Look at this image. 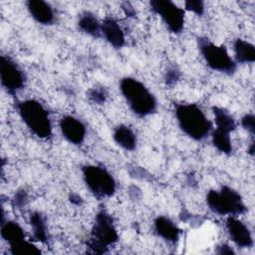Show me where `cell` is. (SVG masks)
<instances>
[{
	"mask_svg": "<svg viewBox=\"0 0 255 255\" xmlns=\"http://www.w3.org/2000/svg\"><path fill=\"white\" fill-rule=\"evenodd\" d=\"M122 9H123L124 13H125L128 17H134V16L136 15V12H135L133 6H132L130 3H128V2L123 3Z\"/></svg>",
	"mask_w": 255,
	"mask_h": 255,
	"instance_id": "obj_29",
	"label": "cell"
},
{
	"mask_svg": "<svg viewBox=\"0 0 255 255\" xmlns=\"http://www.w3.org/2000/svg\"><path fill=\"white\" fill-rule=\"evenodd\" d=\"M150 10L156 14L166 29L174 35L182 33L185 24L186 11L169 0H152L149 2Z\"/></svg>",
	"mask_w": 255,
	"mask_h": 255,
	"instance_id": "obj_8",
	"label": "cell"
},
{
	"mask_svg": "<svg viewBox=\"0 0 255 255\" xmlns=\"http://www.w3.org/2000/svg\"><path fill=\"white\" fill-rule=\"evenodd\" d=\"M26 8L31 18L43 26L53 25L56 21V13L50 3L43 0H29Z\"/></svg>",
	"mask_w": 255,
	"mask_h": 255,
	"instance_id": "obj_12",
	"label": "cell"
},
{
	"mask_svg": "<svg viewBox=\"0 0 255 255\" xmlns=\"http://www.w3.org/2000/svg\"><path fill=\"white\" fill-rule=\"evenodd\" d=\"M205 201L213 213L222 216H239L247 210L241 194L228 185H223L219 189H210Z\"/></svg>",
	"mask_w": 255,
	"mask_h": 255,
	"instance_id": "obj_5",
	"label": "cell"
},
{
	"mask_svg": "<svg viewBox=\"0 0 255 255\" xmlns=\"http://www.w3.org/2000/svg\"><path fill=\"white\" fill-rule=\"evenodd\" d=\"M1 237L4 241H6L9 245L14 243L20 242L26 239V234L22 226L14 221V220H1V227H0Z\"/></svg>",
	"mask_w": 255,
	"mask_h": 255,
	"instance_id": "obj_18",
	"label": "cell"
},
{
	"mask_svg": "<svg viewBox=\"0 0 255 255\" xmlns=\"http://www.w3.org/2000/svg\"><path fill=\"white\" fill-rule=\"evenodd\" d=\"M0 81L2 88L11 96H15L25 87L26 76L24 72L9 56L1 57Z\"/></svg>",
	"mask_w": 255,
	"mask_h": 255,
	"instance_id": "obj_9",
	"label": "cell"
},
{
	"mask_svg": "<svg viewBox=\"0 0 255 255\" xmlns=\"http://www.w3.org/2000/svg\"><path fill=\"white\" fill-rule=\"evenodd\" d=\"M181 76L180 70L176 65H171L167 67V70L165 71L164 74V81L166 85H173L175 84Z\"/></svg>",
	"mask_w": 255,
	"mask_h": 255,
	"instance_id": "obj_25",
	"label": "cell"
},
{
	"mask_svg": "<svg viewBox=\"0 0 255 255\" xmlns=\"http://www.w3.org/2000/svg\"><path fill=\"white\" fill-rule=\"evenodd\" d=\"M254 150H255V144H254V140H252V141L250 142L249 147H248V153H249L251 156H253V155H254Z\"/></svg>",
	"mask_w": 255,
	"mask_h": 255,
	"instance_id": "obj_31",
	"label": "cell"
},
{
	"mask_svg": "<svg viewBox=\"0 0 255 255\" xmlns=\"http://www.w3.org/2000/svg\"><path fill=\"white\" fill-rule=\"evenodd\" d=\"M173 114L179 129L190 139L201 141L210 135L213 124L197 104L176 103Z\"/></svg>",
	"mask_w": 255,
	"mask_h": 255,
	"instance_id": "obj_1",
	"label": "cell"
},
{
	"mask_svg": "<svg viewBox=\"0 0 255 255\" xmlns=\"http://www.w3.org/2000/svg\"><path fill=\"white\" fill-rule=\"evenodd\" d=\"M229 131L213 128L210 132L211 142L213 146L221 153L229 155L233 151L232 140Z\"/></svg>",
	"mask_w": 255,
	"mask_h": 255,
	"instance_id": "obj_20",
	"label": "cell"
},
{
	"mask_svg": "<svg viewBox=\"0 0 255 255\" xmlns=\"http://www.w3.org/2000/svg\"><path fill=\"white\" fill-rule=\"evenodd\" d=\"M59 129L62 136L73 145H81L87 136V128L78 118L67 115L60 119Z\"/></svg>",
	"mask_w": 255,
	"mask_h": 255,
	"instance_id": "obj_10",
	"label": "cell"
},
{
	"mask_svg": "<svg viewBox=\"0 0 255 255\" xmlns=\"http://www.w3.org/2000/svg\"><path fill=\"white\" fill-rule=\"evenodd\" d=\"M225 229L230 240L239 248H251L254 241L249 227L238 216H227Z\"/></svg>",
	"mask_w": 255,
	"mask_h": 255,
	"instance_id": "obj_11",
	"label": "cell"
},
{
	"mask_svg": "<svg viewBox=\"0 0 255 255\" xmlns=\"http://www.w3.org/2000/svg\"><path fill=\"white\" fill-rule=\"evenodd\" d=\"M18 115L26 128L40 139H50L53 126L48 110L35 99H25L16 105Z\"/></svg>",
	"mask_w": 255,
	"mask_h": 255,
	"instance_id": "obj_3",
	"label": "cell"
},
{
	"mask_svg": "<svg viewBox=\"0 0 255 255\" xmlns=\"http://www.w3.org/2000/svg\"><path fill=\"white\" fill-rule=\"evenodd\" d=\"M9 251L13 255H39L42 253L37 245L26 239L9 245Z\"/></svg>",
	"mask_w": 255,
	"mask_h": 255,
	"instance_id": "obj_22",
	"label": "cell"
},
{
	"mask_svg": "<svg viewBox=\"0 0 255 255\" xmlns=\"http://www.w3.org/2000/svg\"><path fill=\"white\" fill-rule=\"evenodd\" d=\"M155 234L168 244H176L180 238L181 230L172 219L165 215H158L153 220Z\"/></svg>",
	"mask_w": 255,
	"mask_h": 255,
	"instance_id": "obj_13",
	"label": "cell"
},
{
	"mask_svg": "<svg viewBox=\"0 0 255 255\" xmlns=\"http://www.w3.org/2000/svg\"><path fill=\"white\" fill-rule=\"evenodd\" d=\"M212 113L216 128H220L229 132H233L236 129L237 124L235 119L224 108L214 106L212 107Z\"/></svg>",
	"mask_w": 255,
	"mask_h": 255,
	"instance_id": "obj_21",
	"label": "cell"
},
{
	"mask_svg": "<svg viewBox=\"0 0 255 255\" xmlns=\"http://www.w3.org/2000/svg\"><path fill=\"white\" fill-rule=\"evenodd\" d=\"M77 26L81 32L88 36L93 38L102 37V21L91 11L85 10L79 15Z\"/></svg>",
	"mask_w": 255,
	"mask_h": 255,
	"instance_id": "obj_16",
	"label": "cell"
},
{
	"mask_svg": "<svg viewBox=\"0 0 255 255\" xmlns=\"http://www.w3.org/2000/svg\"><path fill=\"white\" fill-rule=\"evenodd\" d=\"M28 202V194L25 189H19L12 197V205L17 209H22Z\"/></svg>",
	"mask_w": 255,
	"mask_h": 255,
	"instance_id": "obj_26",
	"label": "cell"
},
{
	"mask_svg": "<svg viewBox=\"0 0 255 255\" xmlns=\"http://www.w3.org/2000/svg\"><path fill=\"white\" fill-rule=\"evenodd\" d=\"M119 241V233L111 214L100 210L95 216L91 236L87 241V248L91 253L104 254Z\"/></svg>",
	"mask_w": 255,
	"mask_h": 255,
	"instance_id": "obj_4",
	"label": "cell"
},
{
	"mask_svg": "<svg viewBox=\"0 0 255 255\" xmlns=\"http://www.w3.org/2000/svg\"><path fill=\"white\" fill-rule=\"evenodd\" d=\"M120 91L128 107L138 118H146L157 110V100L149 89L133 77H124L120 81Z\"/></svg>",
	"mask_w": 255,
	"mask_h": 255,
	"instance_id": "obj_2",
	"label": "cell"
},
{
	"mask_svg": "<svg viewBox=\"0 0 255 255\" xmlns=\"http://www.w3.org/2000/svg\"><path fill=\"white\" fill-rule=\"evenodd\" d=\"M102 37L115 49L126 46L125 32L115 18L106 17L102 21Z\"/></svg>",
	"mask_w": 255,
	"mask_h": 255,
	"instance_id": "obj_14",
	"label": "cell"
},
{
	"mask_svg": "<svg viewBox=\"0 0 255 255\" xmlns=\"http://www.w3.org/2000/svg\"><path fill=\"white\" fill-rule=\"evenodd\" d=\"M87 97L96 105H104L108 99V92L102 86H95L88 91Z\"/></svg>",
	"mask_w": 255,
	"mask_h": 255,
	"instance_id": "obj_23",
	"label": "cell"
},
{
	"mask_svg": "<svg viewBox=\"0 0 255 255\" xmlns=\"http://www.w3.org/2000/svg\"><path fill=\"white\" fill-rule=\"evenodd\" d=\"M70 200L72 201V203H75V204H81L82 203V201H83V199H82V197L80 196V195H78V194H76V193H72L71 195H70Z\"/></svg>",
	"mask_w": 255,
	"mask_h": 255,
	"instance_id": "obj_30",
	"label": "cell"
},
{
	"mask_svg": "<svg viewBox=\"0 0 255 255\" xmlns=\"http://www.w3.org/2000/svg\"><path fill=\"white\" fill-rule=\"evenodd\" d=\"M216 253L217 254H220V255H223V254H228V255H232V254H235V251L233 250V248L231 246H229L228 244H221L217 247L216 249Z\"/></svg>",
	"mask_w": 255,
	"mask_h": 255,
	"instance_id": "obj_28",
	"label": "cell"
},
{
	"mask_svg": "<svg viewBox=\"0 0 255 255\" xmlns=\"http://www.w3.org/2000/svg\"><path fill=\"white\" fill-rule=\"evenodd\" d=\"M233 51L236 64H252L255 62V47L252 43L237 38L233 43Z\"/></svg>",
	"mask_w": 255,
	"mask_h": 255,
	"instance_id": "obj_19",
	"label": "cell"
},
{
	"mask_svg": "<svg viewBox=\"0 0 255 255\" xmlns=\"http://www.w3.org/2000/svg\"><path fill=\"white\" fill-rule=\"evenodd\" d=\"M197 47L210 70L227 76H232L236 72L237 64L231 58L225 46L218 45L206 37H199L197 39Z\"/></svg>",
	"mask_w": 255,
	"mask_h": 255,
	"instance_id": "obj_6",
	"label": "cell"
},
{
	"mask_svg": "<svg viewBox=\"0 0 255 255\" xmlns=\"http://www.w3.org/2000/svg\"><path fill=\"white\" fill-rule=\"evenodd\" d=\"M29 224L35 241L46 243L49 240V232L46 217L40 211H33L29 215Z\"/></svg>",
	"mask_w": 255,
	"mask_h": 255,
	"instance_id": "obj_17",
	"label": "cell"
},
{
	"mask_svg": "<svg viewBox=\"0 0 255 255\" xmlns=\"http://www.w3.org/2000/svg\"><path fill=\"white\" fill-rule=\"evenodd\" d=\"M83 180L90 192L98 198L112 197L117 190V181L104 166L85 164L82 166Z\"/></svg>",
	"mask_w": 255,
	"mask_h": 255,
	"instance_id": "obj_7",
	"label": "cell"
},
{
	"mask_svg": "<svg viewBox=\"0 0 255 255\" xmlns=\"http://www.w3.org/2000/svg\"><path fill=\"white\" fill-rule=\"evenodd\" d=\"M113 139L117 145L127 151H132L136 148L137 137L131 128L121 124L117 126L113 132Z\"/></svg>",
	"mask_w": 255,
	"mask_h": 255,
	"instance_id": "obj_15",
	"label": "cell"
},
{
	"mask_svg": "<svg viewBox=\"0 0 255 255\" xmlns=\"http://www.w3.org/2000/svg\"><path fill=\"white\" fill-rule=\"evenodd\" d=\"M183 9L185 11L192 12L197 16H202L205 11V6H204V2L201 0H187L184 2Z\"/></svg>",
	"mask_w": 255,
	"mask_h": 255,
	"instance_id": "obj_24",
	"label": "cell"
},
{
	"mask_svg": "<svg viewBox=\"0 0 255 255\" xmlns=\"http://www.w3.org/2000/svg\"><path fill=\"white\" fill-rule=\"evenodd\" d=\"M241 126L243 127V128L245 130H247V132L250 133L251 136H254L255 133V117L252 113H248L245 114L242 118H241Z\"/></svg>",
	"mask_w": 255,
	"mask_h": 255,
	"instance_id": "obj_27",
	"label": "cell"
}]
</instances>
